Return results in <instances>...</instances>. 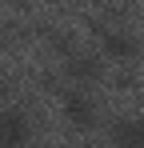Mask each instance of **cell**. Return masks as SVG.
Instances as JSON below:
<instances>
[{"instance_id": "obj_3", "label": "cell", "mask_w": 144, "mask_h": 148, "mask_svg": "<svg viewBox=\"0 0 144 148\" xmlns=\"http://www.w3.org/2000/svg\"><path fill=\"white\" fill-rule=\"evenodd\" d=\"M100 48L108 52L112 60H132V56H140V40H136L132 32H120V28H104V32H100Z\"/></svg>"}, {"instance_id": "obj_4", "label": "cell", "mask_w": 144, "mask_h": 148, "mask_svg": "<svg viewBox=\"0 0 144 148\" xmlns=\"http://www.w3.org/2000/svg\"><path fill=\"white\" fill-rule=\"evenodd\" d=\"M112 144L116 148H144V120L136 116H124L112 124Z\"/></svg>"}, {"instance_id": "obj_2", "label": "cell", "mask_w": 144, "mask_h": 148, "mask_svg": "<svg viewBox=\"0 0 144 148\" xmlns=\"http://www.w3.org/2000/svg\"><path fill=\"white\" fill-rule=\"evenodd\" d=\"M60 112H64V120L72 124V128H92L96 124V104L84 92H64V100H60Z\"/></svg>"}, {"instance_id": "obj_5", "label": "cell", "mask_w": 144, "mask_h": 148, "mask_svg": "<svg viewBox=\"0 0 144 148\" xmlns=\"http://www.w3.org/2000/svg\"><path fill=\"white\" fill-rule=\"evenodd\" d=\"M64 72L72 76V80H80V84H92V80H100V60L96 56H88V52H72L68 64H64Z\"/></svg>"}, {"instance_id": "obj_1", "label": "cell", "mask_w": 144, "mask_h": 148, "mask_svg": "<svg viewBox=\"0 0 144 148\" xmlns=\"http://www.w3.org/2000/svg\"><path fill=\"white\" fill-rule=\"evenodd\" d=\"M28 136H32L28 116H24L20 108L4 104V108H0V148H24V144H28Z\"/></svg>"}]
</instances>
